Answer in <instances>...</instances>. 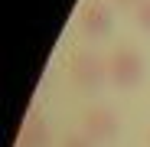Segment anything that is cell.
Returning <instances> with one entry per match:
<instances>
[{
    "instance_id": "1",
    "label": "cell",
    "mask_w": 150,
    "mask_h": 147,
    "mask_svg": "<svg viewBox=\"0 0 150 147\" xmlns=\"http://www.w3.org/2000/svg\"><path fill=\"white\" fill-rule=\"evenodd\" d=\"M144 75H147V65H144V59H140L137 49L121 46V49L111 53V59H108V82L114 88L131 92V88H137L144 82Z\"/></svg>"
},
{
    "instance_id": "2",
    "label": "cell",
    "mask_w": 150,
    "mask_h": 147,
    "mask_svg": "<svg viewBox=\"0 0 150 147\" xmlns=\"http://www.w3.org/2000/svg\"><path fill=\"white\" fill-rule=\"evenodd\" d=\"M69 72H72V82L79 85V88L98 92V88L105 85V79H108V62L101 56H95V53H79V56L72 59Z\"/></svg>"
},
{
    "instance_id": "3",
    "label": "cell",
    "mask_w": 150,
    "mask_h": 147,
    "mask_svg": "<svg viewBox=\"0 0 150 147\" xmlns=\"http://www.w3.org/2000/svg\"><path fill=\"white\" fill-rule=\"evenodd\" d=\"M117 128H121V118L105 108V105H98V108H88L85 118H82V134L91 141V144H108L117 137Z\"/></svg>"
},
{
    "instance_id": "4",
    "label": "cell",
    "mask_w": 150,
    "mask_h": 147,
    "mask_svg": "<svg viewBox=\"0 0 150 147\" xmlns=\"http://www.w3.org/2000/svg\"><path fill=\"white\" fill-rule=\"evenodd\" d=\"M79 23H82V33H85L88 39H101V36H108V33H111V10H108V4H101V0L85 4Z\"/></svg>"
},
{
    "instance_id": "5",
    "label": "cell",
    "mask_w": 150,
    "mask_h": 147,
    "mask_svg": "<svg viewBox=\"0 0 150 147\" xmlns=\"http://www.w3.org/2000/svg\"><path fill=\"white\" fill-rule=\"evenodd\" d=\"M49 128L42 124V121H26L23 124V131H20V141H16V147H49Z\"/></svg>"
},
{
    "instance_id": "6",
    "label": "cell",
    "mask_w": 150,
    "mask_h": 147,
    "mask_svg": "<svg viewBox=\"0 0 150 147\" xmlns=\"http://www.w3.org/2000/svg\"><path fill=\"white\" fill-rule=\"evenodd\" d=\"M134 23H137V30L150 33V0H144V4L134 10Z\"/></svg>"
},
{
    "instance_id": "7",
    "label": "cell",
    "mask_w": 150,
    "mask_h": 147,
    "mask_svg": "<svg viewBox=\"0 0 150 147\" xmlns=\"http://www.w3.org/2000/svg\"><path fill=\"white\" fill-rule=\"evenodd\" d=\"M62 147H95V144H91V141H88L85 134H69Z\"/></svg>"
},
{
    "instance_id": "8",
    "label": "cell",
    "mask_w": 150,
    "mask_h": 147,
    "mask_svg": "<svg viewBox=\"0 0 150 147\" xmlns=\"http://www.w3.org/2000/svg\"><path fill=\"white\" fill-rule=\"evenodd\" d=\"M111 4H114L117 10H137V7L144 4V0H111Z\"/></svg>"
},
{
    "instance_id": "9",
    "label": "cell",
    "mask_w": 150,
    "mask_h": 147,
    "mask_svg": "<svg viewBox=\"0 0 150 147\" xmlns=\"http://www.w3.org/2000/svg\"><path fill=\"white\" fill-rule=\"evenodd\" d=\"M147 147H150V134H147Z\"/></svg>"
}]
</instances>
